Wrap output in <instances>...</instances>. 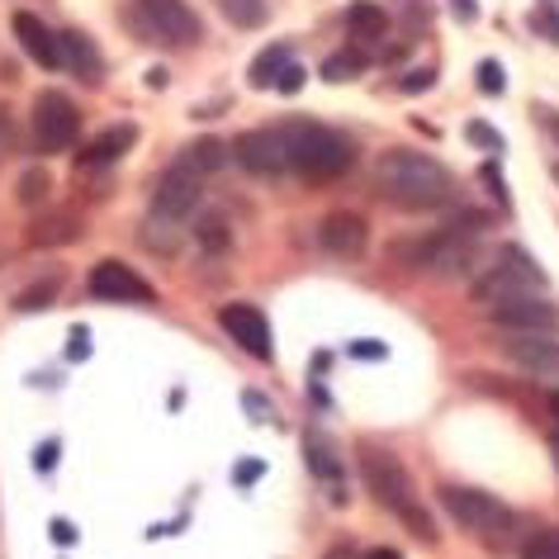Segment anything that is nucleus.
<instances>
[{
  "mask_svg": "<svg viewBox=\"0 0 559 559\" xmlns=\"http://www.w3.org/2000/svg\"><path fill=\"white\" fill-rule=\"evenodd\" d=\"M374 190L394 209L427 214V209H441L455 200V176L445 171L437 157H427V152L389 147V152H380V162H374Z\"/></svg>",
  "mask_w": 559,
  "mask_h": 559,
  "instance_id": "nucleus-1",
  "label": "nucleus"
},
{
  "mask_svg": "<svg viewBox=\"0 0 559 559\" xmlns=\"http://www.w3.org/2000/svg\"><path fill=\"white\" fill-rule=\"evenodd\" d=\"M360 479H366L370 488V498L380 502V508H389L394 516H403V522L413 526V536L417 540H427V545H437L441 540V531L437 522L427 516V508L417 502V484H413V474L403 469V460L394 451H384V445H360Z\"/></svg>",
  "mask_w": 559,
  "mask_h": 559,
  "instance_id": "nucleus-2",
  "label": "nucleus"
},
{
  "mask_svg": "<svg viewBox=\"0 0 559 559\" xmlns=\"http://www.w3.org/2000/svg\"><path fill=\"white\" fill-rule=\"evenodd\" d=\"M289 147V171L304 180H337L356 166V143L328 123H280Z\"/></svg>",
  "mask_w": 559,
  "mask_h": 559,
  "instance_id": "nucleus-3",
  "label": "nucleus"
},
{
  "mask_svg": "<svg viewBox=\"0 0 559 559\" xmlns=\"http://www.w3.org/2000/svg\"><path fill=\"white\" fill-rule=\"evenodd\" d=\"M441 508L451 512L474 540L488 545V550H498V555H508L512 540H516V531H522V522H516V512L508 508V502L493 498V493H484V488L445 484L441 488Z\"/></svg>",
  "mask_w": 559,
  "mask_h": 559,
  "instance_id": "nucleus-4",
  "label": "nucleus"
},
{
  "mask_svg": "<svg viewBox=\"0 0 559 559\" xmlns=\"http://www.w3.org/2000/svg\"><path fill=\"white\" fill-rule=\"evenodd\" d=\"M81 133V109L72 95L62 91H44L34 100V147L44 152V157H52V152H67L76 143Z\"/></svg>",
  "mask_w": 559,
  "mask_h": 559,
  "instance_id": "nucleus-5",
  "label": "nucleus"
},
{
  "mask_svg": "<svg viewBox=\"0 0 559 559\" xmlns=\"http://www.w3.org/2000/svg\"><path fill=\"white\" fill-rule=\"evenodd\" d=\"M531 289H545V275L536 271V261H531L522 247H508L498 265H488L484 280H474V299H479V304H498V299H512V295H531Z\"/></svg>",
  "mask_w": 559,
  "mask_h": 559,
  "instance_id": "nucleus-6",
  "label": "nucleus"
},
{
  "mask_svg": "<svg viewBox=\"0 0 559 559\" xmlns=\"http://www.w3.org/2000/svg\"><path fill=\"white\" fill-rule=\"evenodd\" d=\"M204 204V176H194L186 162L166 166L152 186V214L171 218V223H190V214Z\"/></svg>",
  "mask_w": 559,
  "mask_h": 559,
  "instance_id": "nucleus-7",
  "label": "nucleus"
},
{
  "mask_svg": "<svg viewBox=\"0 0 559 559\" xmlns=\"http://www.w3.org/2000/svg\"><path fill=\"white\" fill-rule=\"evenodd\" d=\"M233 162L242 171L271 180V176H285L289 171V147H285V129H247L242 138L233 143Z\"/></svg>",
  "mask_w": 559,
  "mask_h": 559,
  "instance_id": "nucleus-8",
  "label": "nucleus"
},
{
  "mask_svg": "<svg viewBox=\"0 0 559 559\" xmlns=\"http://www.w3.org/2000/svg\"><path fill=\"white\" fill-rule=\"evenodd\" d=\"M488 313H493V323L508 328V332H559V309L540 295V289L536 295H512V299L488 304Z\"/></svg>",
  "mask_w": 559,
  "mask_h": 559,
  "instance_id": "nucleus-9",
  "label": "nucleus"
},
{
  "mask_svg": "<svg viewBox=\"0 0 559 559\" xmlns=\"http://www.w3.org/2000/svg\"><path fill=\"white\" fill-rule=\"evenodd\" d=\"M138 10L147 15V34H157L162 44H200V15L186 0H138Z\"/></svg>",
  "mask_w": 559,
  "mask_h": 559,
  "instance_id": "nucleus-10",
  "label": "nucleus"
},
{
  "mask_svg": "<svg viewBox=\"0 0 559 559\" xmlns=\"http://www.w3.org/2000/svg\"><path fill=\"white\" fill-rule=\"evenodd\" d=\"M218 328L228 332V337L242 346L247 356H257V360H271L275 356L271 323H265V313L251 309V304H223V309H218Z\"/></svg>",
  "mask_w": 559,
  "mask_h": 559,
  "instance_id": "nucleus-11",
  "label": "nucleus"
},
{
  "mask_svg": "<svg viewBox=\"0 0 559 559\" xmlns=\"http://www.w3.org/2000/svg\"><path fill=\"white\" fill-rule=\"evenodd\" d=\"M502 356L516 370L540 374V380H559V342H550V332H508Z\"/></svg>",
  "mask_w": 559,
  "mask_h": 559,
  "instance_id": "nucleus-12",
  "label": "nucleus"
},
{
  "mask_svg": "<svg viewBox=\"0 0 559 559\" xmlns=\"http://www.w3.org/2000/svg\"><path fill=\"white\" fill-rule=\"evenodd\" d=\"M91 295L109 299V304H152V299H157L147 280L138 275L133 265H123V261H100V265H95V271H91Z\"/></svg>",
  "mask_w": 559,
  "mask_h": 559,
  "instance_id": "nucleus-13",
  "label": "nucleus"
},
{
  "mask_svg": "<svg viewBox=\"0 0 559 559\" xmlns=\"http://www.w3.org/2000/svg\"><path fill=\"white\" fill-rule=\"evenodd\" d=\"M318 242H323L328 257H342V261H356L366 257L370 247V223L352 214V209H342V214H328L323 228H318Z\"/></svg>",
  "mask_w": 559,
  "mask_h": 559,
  "instance_id": "nucleus-14",
  "label": "nucleus"
},
{
  "mask_svg": "<svg viewBox=\"0 0 559 559\" xmlns=\"http://www.w3.org/2000/svg\"><path fill=\"white\" fill-rule=\"evenodd\" d=\"M15 38H20L24 58H34L38 67H48V72H58L62 67V34H52L44 20L29 15V10H20L15 15Z\"/></svg>",
  "mask_w": 559,
  "mask_h": 559,
  "instance_id": "nucleus-15",
  "label": "nucleus"
},
{
  "mask_svg": "<svg viewBox=\"0 0 559 559\" xmlns=\"http://www.w3.org/2000/svg\"><path fill=\"white\" fill-rule=\"evenodd\" d=\"M304 455H309V465H313V474L323 479L328 488H332V502H346V479H342V455L332 451V445L318 437V431H309L304 437Z\"/></svg>",
  "mask_w": 559,
  "mask_h": 559,
  "instance_id": "nucleus-16",
  "label": "nucleus"
},
{
  "mask_svg": "<svg viewBox=\"0 0 559 559\" xmlns=\"http://www.w3.org/2000/svg\"><path fill=\"white\" fill-rule=\"evenodd\" d=\"M133 143H138V129H133V123H119V129H109V133L95 138V143H91V147L76 157V166H81V171H95V166H109V162H119V157H123V152H129Z\"/></svg>",
  "mask_w": 559,
  "mask_h": 559,
  "instance_id": "nucleus-17",
  "label": "nucleus"
},
{
  "mask_svg": "<svg viewBox=\"0 0 559 559\" xmlns=\"http://www.w3.org/2000/svg\"><path fill=\"white\" fill-rule=\"evenodd\" d=\"M346 34L356 38V48H374V44H380V38L389 34L384 10L374 5V0H356V5L346 10Z\"/></svg>",
  "mask_w": 559,
  "mask_h": 559,
  "instance_id": "nucleus-18",
  "label": "nucleus"
},
{
  "mask_svg": "<svg viewBox=\"0 0 559 559\" xmlns=\"http://www.w3.org/2000/svg\"><path fill=\"white\" fill-rule=\"evenodd\" d=\"M194 247L204 251V257H228L233 251V223L223 214H204L194 223Z\"/></svg>",
  "mask_w": 559,
  "mask_h": 559,
  "instance_id": "nucleus-19",
  "label": "nucleus"
},
{
  "mask_svg": "<svg viewBox=\"0 0 559 559\" xmlns=\"http://www.w3.org/2000/svg\"><path fill=\"white\" fill-rule=\"evenodd\" d=\"M228 157H233V147L228 143H218V138H200V143H190L186 147V162L194 176H214V171H223V166H228Z\"/></svg>",
  "mask_w": 559,
  "mask_h": 559,
  "instance_id": "nucleus-20",
  "label": "nucleus"
},
{
  "mask_svg": "<svg viewBox=\"0 0 559 559\" xmlns=\"http://www.w3.org/2000/svg\"><path fill=\"white\" fill-rule=\"evenodd\" d=\"M81 237V223L72 214H48L29 228V247H62V242H76Z\"/></svg>",
  "mask_w": 559,
  "mask_h": 559,
  "instance_id": "nucleus-21",
  "label": "nucleus"
},
{
  "mask_svg": "<svg viewBox=\"0 0 559 559\" xmlns=\"http://www.w3.org/2000/svg\"><path fill=\"white\" fill-rule=\"evenodd\" d=\"M62 62L67 67H76V72L81 76H86V81H100V52H95L91 48V38L86 34H62Z\"/></svg>",
  "mask_w": 559,
  "mask_h": 559,
  "instance_id": "nucleus-22",
  "label": "nucleus"
},
{
  "mask_svg": "<svg viewBox=\"0 0 559 559\" xmlns=\"http://www.w3.org/2000/svg\"><path fill=\"white\" fill-rule=\"evenodd\" d=\"M180 233H186L180 223L147 214V223H143V247L157 251V257H176V251H180Z\"/></svg>",
  "mask_w": 559,
  "mask_h": 559,
  "instance_id": "nucleus-23",
  "label": "nucleus"
},
{
  "mask_svg": "<svg viewBox=\"0 0 559 559\" xmlns=\"http://www.w3.org/2000/svg\"><path fill=\"white\" fill-rule=\"evenodd\" d=\"M218 10H223V20L237 24V29H261L265 24V0H218Z\"/></svg>",
  "mask_w": 559,
  "mask_h": 559,
  "instance_id": "nucleus-24",
  "label": "nucleus"
},
{
  "mask_svg": "<svg viewBox=\"0 0 559 559\" xmlns=\"http://www.w3.org/2000/svg\"><path fill=\"white\" fill-rule=\"evenodd\" d=\"M58 289H62V275H44L38 285H29V289H20L15 295V309L20 313H34V309H48L52 299H58Z\"/></svg>",
  "mask_w": 559,
  "mask_h": 559,
  "instance_id": "nucleus-25",
  "label": "nucleus"
},
{
  "mask_svg": "<svg viewBox=\"0 0 559 559\" xmlns=\"http://www.w3.org/2000/svg\"><path fill=\"white\" fill-rule=\"evenodd\" d=\"M285 62H289V52L285 48H271V52H261L257 62H251V86L265 91V86H275L280 72H285Z\"/></svg>",
  "mask_w": 559,
  "mask_h": 559,
  "instance_id": "nucleus-26",
  "label": "nucleus"
},
{
  "mask_svg": "<svg viewBox=\"0 0 559 559\" xmlns=\"http://www.w3.org/2000/svg\"><path fill=\"white\" fill-rule=\"evenodd\" d=\"M522 559H559V526H540L522 540Z\"/></svg>",
  "mask_w": 559,
  "mask_h": 559,
  "instance_id": "nucleus-27",
  "label": "nucleus"
},
{
  "mask_svg": "<svg viewBox=\"0 0 559 559\" xmlns=\"http://www.w3.org/2000/svg\"><path fill=\"white\" fill-rule=\"evenodd\" d=\"M48 190H52V176L44 171V166H34V171H24L20 176V204H44L48 200Z\"/></svg>",
  "mask_w": 559,
  "mask_h": 559,
  "instance_id": "nucleus-28",
  "label": "nucleus"
},
{
  "mask_svg": "<svg viewBox=\"0 0 559 559\" xmlns=\"http://www.w3.org/2000/svg\"><path fill=\"white\" fill-rule=\"evenodd\" d=\"M360 67H366V58H360V52H346V58H328L323 76L328 81H352V72H360Z\"/></svg>",
  "mask_w": 559,
  "mask_h": 559,
  "instance_id": "nucleus-29",
  "label": "nucleus"
},
{
  "mask_svg": "<svg viewBox=\"0 0 559 559\" xmlns=\"http://www.w3.org/2000/svg\"><path fill=\"white\" fill-rule=\"evenodd\" d=\"M15 147H20V133H15V119L0 109V162H10L15 157Z\"/></svg>",
  "mask_w": 559,
  "mask_h": 559,
  "instance_id": "nucleus-30",
  "label": "nucleus"
},
{
  "mask_svg": "<svg viewBox=\"0 0 559 559\" xmlns=\"http://www.w3.org/2000/svg\"><path fill=\"white\" fill-rule=\"evenodd\" d=\"M479 91L484 95H502V67L498 62H484L479 67Z\"/></svg>",
  "mask_w": 559,
  "mask_h": 559,
  "instance_id": "nucleus-31",
  "label": "nucleus"
},
{
  "mask_svg": "<svg viewBox=\"0 0 559 559\" xmlns=\"http://www.w3.org/2000/svg\"><path fill=\"white\" fill-rule=\"evenodd\" d=\"M299 86H304V67H295V62H285V72H280V81H275V91L295 95Z\"/></svg>",
  "mask_w": 559,
  "mask_h": 559,
  "instance_id": "nucleus-32",
  "label": "nucleus"
},
{
  "mask_svg": "<svg viewBox=\"0 0 559 559\" xmlns=\"http://www.w3.org/2000/svg\"><path fill=\"white\" fill-rule=\"evenodd\" d=\"M469 143H484V147H502V138L493 129H484V123H469Z\"/></svg>",
  "mask_w": 559,
  "mask_h": 559,
  "instance_id": "nucleus-33",
  "label": "nucleus"
},
{
  "mask_svg": "<svg viewBox=\"0 0 559 559\" xmlns=\"http://www.w3.org/2000/svg\"><path fill=\"white\" fill-rule=\"evenodd\" d=\"M242 403H247V413H251V423H265V417H271V403H261V394H247Z\"/></svg>",
  "mask_w": 559,
  "mask_h": 559,
  "instance_id": "nucleus-34",
  "label": "nucleus"
},
{
  "mask_svg": "<svg viewBox=\"0 0 559 559\" xmlns=\"http://www.w3.org/2000/svg\"><path fill=\"white\" fill-rule=\"evenodd\" d=\"M86 352H91V346H86V328H76L72 332V346H67V356L76 360V356H86Z\"/></svg>",
  "mask_w": 559,
  "mask_h": 559,
  "instance_id": "nucleus-35",
  "label": "nucleus"
},
{
  "mask_svg": "<svg viewBox=\"0 0 559 559\" xmlns=\"http://www.w3.org/2000/svg\"><path fill=\"white\" fill-rule=\"evenodd\" d=\"M451 5H455L460 20H474V15H479V5H474V0H451Z\"/></svg>",
  "mask_w": 559,
  "mask_h": 559,
  "instance_id": "nucleus-36",
  "label": "nucleus"
},
{
  "mask_svg": "<svg viewBox=\"0 0 559 559\" xmlns=\"http://www.w3.org/2000/svg\"><path fill=\"white\" fill-rule=\"evenodd\" d=\"M427 86H431V72H417V76L403 81V91H427Z\"/></svg>",
  "mask_w": 559,
  "mask_h": 559,
  "instance_id": "nucleus-37",
  "label": "nucleus"
},
{
  "mask_svg": "<svg viewBox=\"0 0 559 559\" xmlns=\"http://www.w3.org/2000/svg\"><path fill=\"white\" fill-rule=\"evenodd\" d=\"M76 536V531L72 526H67V522H52V540H58V545H67V540H72Z\"/></svg>",
  "mask_w": 559,
  "mask_h": 559,
  "instance_id": "nucleus-38",
  "label": "nucleus"
},
{
  "mask_svg": "<svg viewBox=\"0 0 559 559\" xmlns=\"http://www.w3.org/2000/svg\"><path fill=\"white\" fill-rule=\"evenodd\" d=\"M257 474H261V465H257V460H251V465L237 469V484H251V479H257Z\"/></svg>",
  "mask_w": 559,
  "mask_h": 559,
  "instance_id": "nucleus-39",
  "label": "nucleus"
},
{
  "mask_svg": "<svg viewBox=\"0 0 559 559\" xmlns=\"http://www.w3.org/2000/svg\"><path fill=\"white\" fill-rule=\"evenodd\" d=\"M366 559H403V555H399V550H370Z\"/></svg>",
  "mask_w": 559,
  "mask_h": 559,
  "instance_id": "nucleus-40",
  "label": "nucleus"
},
{
  "mask_svg": "<svg viewBox=\"0 0 559 559\" xmlns=\"http://www.w3.org/2000/svg\"><path fill=\"white\" fill-rule=\"evenodd\" d=\"M328 559H356V555H352V550H346V545H342V550H332Z\"/></svg>",
  "mask_w": 559,
  "mask_h": 559,
  "instance_id": "nucleus-41",
  "label": "nucleus"
},
{
  "mask_svg": "<svg viewBox=\"0 0 559 559\" xmlns=\"http://www.w3.org/2000/svg\"><path fill=\"white\" fill-rule=\"evenodd\" d=\"M550 408H555V417H559V394H550Z\"/></svg>",
  "mask_w": 559,
  "mask_h": 559,
  "instance_id": "nucleus-42",
  "label": "nucleus"
},
{
  "mask_svg": "<svg viewBox=\"0 0 559 559\" xmlns=\"http://www.w3.org/2000/svg\"><path fill=\"white\" fill-rule=\"evenodd\" d=\"M555 460H559V441H555Z\"/></svg>",
  "mask_w": 559,
  "mask_h": 559,
  "instance_id": "nucleus-43",
  "label": "nucleus"
}]
</instances>
